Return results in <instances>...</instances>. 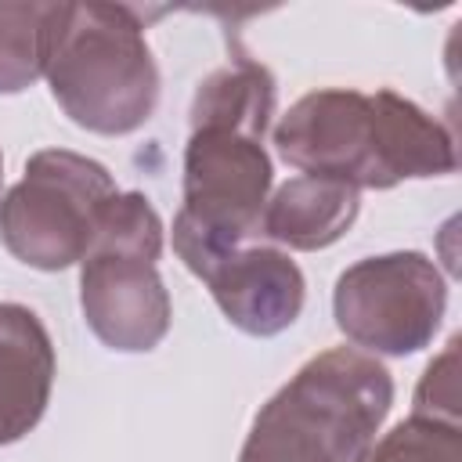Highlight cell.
Returning <instances> with one entry per match:
<instances>
[{"instance_id":"obj_4","label":"cell","mask_w":462,"mask_h":462,"mask_svg":"<svg viewBox=\"0 0 462 462\" xmlns=\"http://www.w3.org/2000/svg\"><path fill=\"white\" fill-rule=\"evenodd\" d=\"M43 76L76 126L105 137L141 130L159 105V65L141 7L58 4Z\"/></svg>"},{"instance_id":"obj_12","label":"cell","mask_w":462,"mask_h":462,"mask_svg":"<svg viewBox=\"0 0 462 462\" xmlns=\"http://www.w3.org/2000/svg\"><path fill=\"white\" fill-rule=\"evenodd\" d=\"M365 462H462V426L411 415L372 444Z\"/></svg>"},{"instance_id":"obj_13","label":"cell","mask_w":462,"mask_h":462,"mask_svg":"<svg viewBox=\"0 0 462 462\" xmlns=\"http://www.w3.org/2000/svg\"><path fill=\"white\" fill-rule=\"evenodd\" d=\"M440 422H458V336L444 346L437 361H430L419 390H415V411Z\"/></svg>"},{"instance_id":"obj_3","label":"cell","mask_w":462,"mask_h":462,"mask_svg":"<svg viewBox=\"0 0 462 462\" xmlns=\"http://www.w3.org/2000/svg\"><path fill=\"white\" fill-rule=\"evenodd\" d=\"M393 404V379L365 350L310 357L253 419L238 462H365Z\"/></svg>"},{"instance_id":"obj_2","label":"cell","mask_w":462,"mask_h":462,"mask_svg":"<svg viewBox=\"0 0 462 462\" xmlns=\"http://www.w3.org/2000/svg\"><path fill=\"white\" fill-rule=\"evenodd\" d=\"M274 148L303 177L375 191L458 166L451 130L393 90H310L278 119Z\"/></svg>"},{"instance_id":"obj_7","label":"cell","mask_w":462,"mask_h":462,"mask_svg":"<svg viewBox=\"0 0 462 462\" xmlns=\"http://www.w3.org/2000/svg\"><path fill=\"white\" fill-rule=\"evenodd\" d=\"M332 310L339 332L365 354L408 357L433 343L448 310V282L415 249L365 256L339 274Z\"/></svg>"},{"instance_id":"obj_5","label":"cell","mask_w":462,"mask_h":462,"mask_svg":"<svg viewBox=\"0 0 462 462\" xmlns=\"http://www.w3.org/2000/svg\"><path fill=\"white\" fill-rule=\"evenodd\" d=\"M162 220L141 191H116L79 260V307L90 332L119 354H148L170 332V292L159 278Z\"/></svg>"},{"instance_id":"obj_6","label":"cell","mask_w":462,"mask_h":462,"mask_svg":"<svg viewBox=\"0 0 462 462\" xmlns=\"http://www.w3.org/2000/svg\"><path fill=\"white\" fill-rule=\"evenodd\" d=\"M116 191L112 173L97 159L43 148L0 199V242L36 271H65L87 256L97 217Z\"/></svg>"},{"instance_id":"obj_1","label":"cell","mask_w":462,"mask_h":462,"mask_svg":"<svg viewBox=\"0 0 462 462\" xmlns=\"http://www.w3.org/2000/svg\"><path fill=\"white\" fill-rule=\"evenodd\" d=\"M271 116L274 76L253 58H235L199 83L184 144V206L173 217V253L238 245L260 235L274 173L263 148Z\"/></svg>"},{"instance_id":"obj_14","label":"cell","mask_w":462,"mask_h":462,"mask_svg":"<svg viewBox=\"0 0 462 462\" xmlns=\"http://www.w3.org/2000/svg\"><path fill=\"white\" fill-rule=\"evenodd\" d=\"M0 184H4V155H0Z\"/></svg>"},{"instance_id":"obj_11","label":"cell","mask_w":462,"mask_h":462,"mask_svg":"<svg viewBox=\"0 0 462 462\" xmlns=\"http://www.w3.org/2000/svg\"><path fill=\"white\" fill-rule=\"evenodd\" d=\"M58 4L0 0V94H22L47 69Z\"/></svg>"},{"instance_id":"obj_9","label":"cell","mask_w":462,"mask_h":462,"mask_svg":"<svg viewBox=\"0 0 462 462\" xmlns=\"http://www.w3.org/2000/svg\"><path fill=\"white\" fill-rule=\"evenodd\" d=\"M54 343L25 303H0V448L22 440L47 411Z\"/></svg>"},{"instance_id":"obj_8","label":"cell","mask_w":462,"mask_h":462,"mask_svg":"<svg viewBox=\"0 0 462 462\" xmlns=\"http://www.w3.org/2000/svg\"><path fill=\"white\" fill-rule=\"evenodd\" d=\"M184 267L206 282L224 318L245 336H278L303 310V271L278 245H220L177 253Z\"/></svg>"},{"instance_id":"obj_10","label":"cell","mask_w":462,"mask_h":462,"mask_svg":"<svg viewBox=\"0 0 462 462\" xmlns=\"http://www.w3.org/2000/svg\"><path fill=\"white\" fill-rule=\"evenodd\" d=\"M357 188L325 177H292L274 191V199H267L260 235L278 245L314 253L339 242L357 220Z\"/></svg>"}]
</instances>
